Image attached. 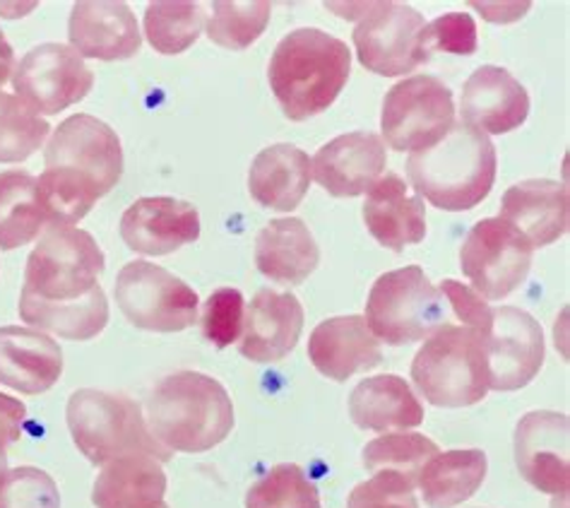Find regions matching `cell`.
<instances>
[{"label":"cell","mask_w":570,"mask_h":508,"mask_svg":"<svg viewBox=\"0 0 570 508\" xmlns=\"http://www.w3.org/2000/svg\"><path fill=\"white\" fill-rule=\"evenodd\" d=\"M104 251L95 236L51 224L29 253L20 292V319L41 333L92 340L109 323V302L99 285Z\"/></svg>","instance_id":"obj_1"},{"label":"cell","mask_w":570,"mask_h":508,"mask_svg":"<svg viewBox=\"0 0 570 508\" xmlns=\"http://www.w3.org/2000/svg\"><path fill=\"white\" fill-rule=\"evenodd\" d=\"M149 434L169 453H205L234 429V402L217 379L176 371L147 400Z\"/></svg>","instance_id":"obj_2"},{"label":"cell","mask_w":570,"mask_h":508,"mask_svg":"<svg viewBox=\"0 0 570 508\" xmlns=\"http://www.w3.org/2000/svg\"><path fill=\"white\" fill-rule=\"evenodd\" d=\"M352 53L342 39L304 27L284 37L269 58V87L289 121L323 114L350 80Z\"/></svg>","instance_id":"obj_3"},{"label":"cell","mask_w":570,"mask_h":508,"mask_svg":"<svg viewBox=\"0 0 570 508\" xmlns=\"http://www.w3.org/2000/svg\"><path fill=\"white\" fill-rule=\"evenodd\" d=\"M407 176L419 198L441 211H472L497 182V149L482 130L460 121L436 145L410 155Z\"/></svg>","instance_id":"obj_4"},{"label":"cell","mask_w":570,"mask_h":508,"mask_svg":"<svg viewBox=\"0 0 570 508\" xmlns=\"http://www.w3.org/2000/svg\"><path fill=\"white\" fill-rule=\"evenodd\" d=\"M66 420L75 446L99 468L126 456H153L159 462L171 458L149 434L138 402L126 395L82 388L70 395Z\"/></svg>","instance_id":"obj_5"},{"label":"cell","mask_w":570,"mask_h":508,"mask_svg":"<svg viewBox=\"0 0 570 508\" xmlns=\"http://www.w3.org/2000/svg\"><path fill=\"white\" fill-rule=\"evenodd\" d=\"M412 381L431 406L470 408L489 393L482 333L464 325H443L412 362Z\"/></svg>","instance_id":"obj_6"},{"label":"cell","mask_w":570,"mask_h":508,"mask_svg":"<svg viewBox=\"0 0 570 508\" xmlns=\"http://www.w3.org/2000/svg\"><path fill=\"white\" fill-rule=\"evenodd\" d=\"M368 331L385 345H410L445 325V296L419 265L400 267L373 282L366 302Z\"/></svg>","instance_id":"obj_7"},{"label":"cell","mask_w":570,"mask_h":508,"mask_svg":"<svg viewBox=\"0 0 570 508\" xmlns=\"http://www.w3.org/2000/svg\"><path fill=\"white\" fill-rule=\"evenodd\" d=\"M114 296L124 316L140 331L181 333L198 321V294L181 277L155 263L132 261L124 265Z\"/></svg>","instance_id":"obj_8"},{"label":"cell","mask_w":570,"mask_h":508,"mask_svg":"<svg viewBox=\"0 0 570 508\" xmlns=\"http://www.w3.org/2000/svg\"><path fill=\"white\" fill-rule=\"evenodd\" d=\"M453 124V92L431 75L402 80L385 95L381 114L383 143L397 153H419L436 145Z\"/></svg>","instance_id":"obj_9"},{"label":"cell","mask_w":570,"mask_h":508,"mask_svg":"<svg viewBox=\"0 0 570 508\" xmlns=\"http://www.w3.org/2000/svg\"><path fill=\"white\" fill-rule=\"evenodd\" d=\"M534 246L499 217L476 222L464 238L460 267L474 292L497 302L513 294L530 273Z\"/></svg>","instance_id":"obj_10"},{"label":"cell","mask_w":570,"mask_h":508,"mask_svg":"<svg viewBox=\"0 0 570 508\" xmlns=\"http://www.w3.org/2000/svg\"><path fill=\"white\" fill-rule=\"evenodd\" d=\"M364 18L354 29L358 63L366 70L397 78L429 61L422 32L424 14L404 3H362Z\"/></svg>","instance_id":"obj_11"},{"label":"cell","mask_w":570,"mask_h":508,"mask_svg":"<svg viewBox=\"0 0 570 508\" xmlns=\"http://www.w3.org/2000/svg\"><path fill=\"white\" fill-rule=\"evenodd\" d=\"M47 169H61L99 190V196L121 182L124 147L116 130L89 114H75L53 130L43 149Z\"/></svg>","instance_id":"obj_12"},{"label":"cell","mask_w":570,"mask_h":508,"mask_svg":"<svg viewBox=\"0 0 570 508\" xmlns=\"http://www.w3.org/2000/svg\"><path fill=\"white\" fill-rule=\"evenodd\" d=\"M95 85L85 58L66 43H41L14 66V97L37 116H53L82 101Z\"/></svg>","instance_id":"obj_13"},{"label":"cell","mask_w":570,"mask_h":508,"mask_svg":"<svg viewBox=\"0 0 570 508\" xmlns=\"http://www.w3.org/2000/svg\"><path fill=\"white\" fill-rule=\"evenodd\" d=\"M489 391H520L544 364V333L528 311L515 306L491 309L482 331Z\"/></svg>","instance_id":"obj_14"},{"label":"cell","mask_w":570,"mask_h":508,"mask_svg":"<svg viewBox=\"0 0 570 508\" xmlns=\"http://www.w3.org/2000/svg\"><path fill=\"white\" fill-rule=\"evenodd\" d=\"M515 462L534 489L568 497L570 489V422L561 412L524 414L515 429Z\"/></svg>","instance_id":"obj_15"},{"label":"cell","mask_w":570,"mask_h":508,"mask_svg":"<svg viewBox=\"0 0 570 508\" xmlns=\"http://www.w3.org/2000/svg\"><path fill=\"white\" fill-rule=\"evenodd\" d=\"M385 143L368 130L347 133L330 140L311 159V174L335 198L366 193L385 172Z\"/></svg>","instance_id":"obj_16"},{"label":"cell","mask_w":570,"mask_h":508,"mask_svg":"<svg viewBox=\"0 0 570 508\" xmlns=\"http://www.w3.org/2000/svg\"><path fill=\"white\" fill-rule=\"evenodd\" d=\"M70 47L95 61H126L142 47L135 12L114 0H82L75 3L68 22Z\"/></svg>","instance_id":"obj_17"},{"label":"cell","mask_w":570,"mask_h":508,"mask_svg":"<svg viewBox=\"0 0 570 508\" xmlns=\"http://www.w3.org/2000/svg\"><path fill=\"white\" fill-rule=\"evenodd\" d=\"M121 236L128 248L142 256H167L198 242L200 215L193 203L176 198H140L121 217Z\"/></svg>","instance_id":"obj_18"},{"label":"cell","mask_w":570,"mask_h":508,"mask_svg":"<svg viewBox=\"0 0 570 508\" xmlns=\"http://www.w3.org/2000/svg\"><path fill=\"white\" fill-rule=\"evenodd\" d=\"M460 109L462 124L503 136L528 121L530 95L505 68L482 66L464 82Z\"/></svg>","instance_id":"obj_19"},{"label":"cell","mask_w":570,"mask_h":508,"mask_svg":"<svg viewBox=\"0 0 570 508\" xmlns=\"http://www.w3.org/2000/svg\"><path fill=\"white\" fill-rule=\"evenodd\" d=\"M304 331V306L289 292L261 290L246 311L242 354L250 362L269 364L287 356Z\"/></svg>","instance_id":"obj_20"},{"label":"cell","mask_w":570,"mask_h":508,"mask_svg":"<svg viewBox=\"0 0 570 508\" xmlns=\"http://www.w3.org/2000/svg\"><path fill=\"white\" fill-rule=\"evenodd\" d=\"M63 373V352L58 342L32 328H0V385L24 395L51 391Z\"/></svg>","instance_id":"obj_21"},{"label":"cell","mask_w":570,"mask_h":508,"mask_svg":"<svg viewBox=\"0 0 570 508\" xmlns=\"http://www.w3.org/2000/svg\"><path fill=\"white\" fill-rule=\"evenodd\" d=\"M308 356L323 377L347 381L358 371L383 362L381 342L368 331L364 316H337L323 321L308 340Z\"/></svg>","instance_id":"obj_22"},{"label":"cell","mask_w":570,"mask_h":508,"mask_svg":"<svg viewBox=\"0 0 570 508\" xmlns=\"http://www.w3.org/2000/svg\"><path fill=\"white\" fill-rule=\"evenodd\" d=\"M364 222L376 242L390 251L422 244L426 236V207L419 196H410L407 184L397 174H385L366 190Z\"/></svg>","instance_id":"obj_23"},{"label":"cell","mask_w":570,"mask_h":508,"mask_svg":"<svg viewBox=\"0 0 570 508\" xmlns=\"http://www.w3.org/2000/svg\"><path fill=\"white\" fill-rule=\"evenodd\" d=\"M499 219L518 229L534 248L549 246L568 232V190L549 178L522 182L505 190Z\"/></svg>","instance_id":"obj_24"},{"label":"cell","mask_w":570,"mask_h":508,"mask_svg":"<svg viewBox=\"0 0 570 508\" xmlns=\"http://www.w3.org/2000/svg\"><path fill=\"white\" fill-rule=\"evenodd\" d=\"M318 263L321 248L298 217L269 219L255 238V265L265 277L282 285H302Z\"/></svg>","instance_id":"obj_25"},{"label":"cell","mask_w":570,"mask_h":508,"mask_svg":"<svg viewBox=\"0 0 570 508\" xmlns=\"http://www.w3.org/2000/svg\"><path fill=\"white\" fill-rule=\"evenodd\" d=\"M350 414L358 429L390 434V431L422 424L424 406L407 381L395 373H383V377L364 379L354 388L350 395Z\"/></svg>","instance_id":"obj_26"},{"label":"cell","mask_w":570,"mask_h":508,"mask_svg":"<svg viewBox=\"0 0 570 508\" xmlns=\"http://www.w3.org/2000/svg\"><path fill=\"white\" fill-rule=\"evenodd\" d=\"M311 186V157L294 145H269L253 159L248 188L255 203L269 211L292 213Z\"/></svg>","instance_id":"obj_27"},{"label":"cell","mask_w":570,"mask_h":508,"mask_svg":"<svg viewBox=\"0 0 570 508\" xmlns=\"http://www.w3.org/2000/svg\"><path fill=\"white\" fill-rule=\"evenodd\" d=\"M167 475L153 456H126L101 468L92 504L97 508H161Z\"/></svg>","instance_id":"obj_28"},{"label":"cell","mask_w":570,"mask_h":508,"mask_svg":"<svg viewBox=\"0 0 570 508\" xmlns=\"http://www.w3.org/2000/svg\"><path fill=\"white\" fill-rule=\"evenodd\" d=\"M487 453L479 448L436 453L419 472L416 487L431 508H455L476 495L487 480Z\"/></svg>","instance_id":"obj_29"},{"label":"cell","mask_w":570,"mask_h":508,"mask_svg":"<svg viewBox=\"0 0 570 508\" xmlns=\"http://www.w3.org/2000/svg\"><path fill=\"white\" fill-rule=\"evenodd\" d=\"M43 224L37 178L22 169L0 172V251L35 242Z\"/></svg>","instance_id":"obj_30"},{"label":"cell","mask_w":570,"mask_h":508,"mask_svg":"<svg viewBox=\"0 0 570 508\" xmlns=\"http://www.w3.org/2000/svg\"><path fill=\"white\" fill-rule=\"evenodd\" d=\"M205 29V10L190 0H157L145 10V37L153 49L176 56L190 49Z\"/></svg>","instance_id":"obj_31"},{"label":"cell","mask_w":570,"mask_h":508,"mask_svg":"<svg viewBox=\"0 0 570 508\" xmlns=\"http://www.w3.org/2000/svg\"><path fill=\"white\" fill-rule=\"evenodd\" d=\"M269 14H273V6L267 0H246V3L219 0L205 22V32L222 49L244 51L261 39Z\"/></svg>","instance_id":"obj_32"},{"label":"cell","mask_w":570,"mask_h":508,"mask_svg":"<svg viewBox=\"0 0 570 508\" xmlns=\"http://www.w3.org/2000/svg\"><path fill=\"white\" fill-rule=\"evenodd\" d=\"M51 126L14 95L0 92V162L18 164L47 143Z\"/></svg>","instance_id":"obj_33"},{"label":"cell","mask_w":570,"mask_h":508,"mask_svg":"<svg viewBox=\"0 0 570 508\" xmlns=\"http://www.w3.org/2000/svg\"><path fill=\"white\" fill-rule=\"evenodd\" d=\"M246 508H321V495L294 462H279L246 495Z\"/></svg>","instance_id":"obj_34"},{"label":"cell","mask_w":570,"mask_h":508,"mask_svg":"<svg viewBox=\"0 0 570 508\" xmlns=\"http://www.w3.org/2000/svg\"><path fill=\"white\" fill-rule=\"evenodd\" d=\"M441 453L439 446L424 434H383L381 439H373L364 448V468L368 472H383L393 470L400 475H407L416 482L419 472L426 462Z\"/></svg>","instance_id":"obj_35"},{"label":"cell","mask_w":570,"mask_h":508,"mask_svg":"<svg viewBox=\"0 0 570 508\" xmlns=\"http://www.w3.org/2000/svg\"><path fill=\"white\" fill-rule=\"evenodd\" d=\"M0 508H61V491L49 472L20 466L0 480Z\"/></svg>","instance_id":"obj_36"},{"label":"cell","mask_w":570,"mask_h":508,"mask_svg":"<svg viewBox=\"0 0 570 508\" xmlns=\"http://www.w3.org/2000/svg\"><path fill=\"white\" fill-rule=\"evenodd\" d=\"M244 321H246V299L238 290L224 287L217 290L205 302L203 309V335L213 342L215 348L224 350L234 345L236 340L244 335Z\"/></svg>","instance_id":"obj_37"},{"label":"cell","mask_w":570,"mask_h":508,"mask_svg":"<svg viewBox=\"0 0 570 508\" xmlns=\"http://www.w3.org/2000/svg\"><path fill=\"white\" fill-rule=\"evenodd\" d=\"M414 489L412 477L383 470L352 489L347 508H419Z\"/></svg>","instance_id":"obj_38"},{"label":"cell","mask_w":570,"mask_h":508,"mask_svg":"<svg viewBox=\"0 0 570 508\" xmlns=\"http://www.w3.org/2000/svg\"><path fill=\"white\" fill-rule=\"evenodd\" d=\"M422 43L429 56L433 51L472 56L476 51V25L468 12H448L424 27Z\"/></svg>","instance_id":"obj_39"},{"label":"cell","mask_w":570,"mask_h":508,"mask_svg":"<svg viewBox=\"0 0 570 508\" xmlns=\"http://www.w3.org/2000/svg\"><path fill=\"white\" fill-rule=\"evenodd\" d=\"M441 294L448 299L450 306H453L455 316L462 321L464 328H474L479 333L487 331L491 321V306L487 299H482L472 287L455 280H443Z\"/></svg>","instance_id":"obj_40"},{"label":"cell","mask_w":570,"mask_h":508,"mask_svg":"<svg viewBox=\"0 0 570 508\" xmlns=\"http://www.w3.org/2000/svg\"><path fill=\"white\" fill-rule=\"evenodd\" d=\"M24 420H27L24 402L0 393V451H8V446L22 437Z\"/></svg>","instance_id":"obj_41"},{"label":"cell","mask_w":570,"mask_h":508,"mask_svg":"<svg viewBox=\"0 0 570 508\" xmlns=\"http://www.w3.org/2000/svg\"><path fill=\"white\" fill-rule=\"evenodd\" d=\"M12 70H14V53H12L10 41L3 35V29H0V87L8 82Z\"/></svg>","instance_id":"obj_42"},{"label":"cell","mask_w":570,"mask_h":508,"mask_svg":"<svg viewBox=\"0 0 570 508\" xmlns=\"http://www.w3.org/2000/svg\"><path fill=\"white\" fill-rule=\"evenodd\" d=\"M6 472H8V453L0 451V480H3Z\"/></svg>","instance_id":"obj_43"},{"label":"cell","mask_w":570,"mask_h":508,"mask_svg":"<svg viewBox=\"0 0 570 508\" xmlns=\"http://www.w3.org/2000/svg\"><path fill=\"white\" fill-rule=\"evenodd\" d=\"M161 508H169V506H167V504H164V506H161Z\"/></svg>","instance_id":"obj_44"}]
</instances>
